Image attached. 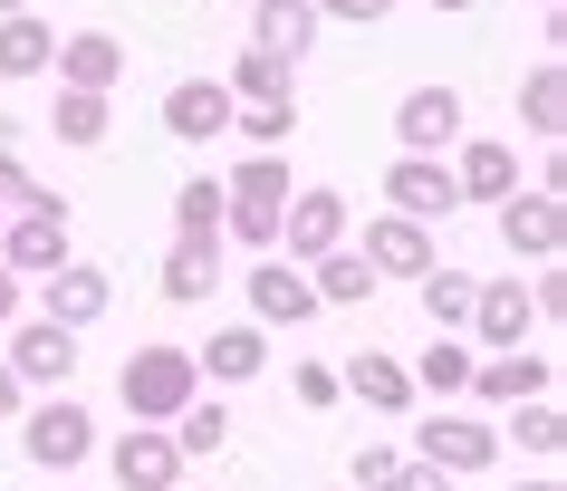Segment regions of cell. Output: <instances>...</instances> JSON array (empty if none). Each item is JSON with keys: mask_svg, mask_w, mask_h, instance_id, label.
I'll return each instance as SVG.
<instances>
[{"mask_svg": "<svg viewBox=\"0 0 567 491\" xmlns=\"http://www.w3.org/2000/svg\"><path fill=\"white\" fill-rule=\"evenodd\" d=\"M116 396H125V415H135V424H174L183 405L203 396L193 347H135V357H125V376H116Z\"/></svg>", "mask_w": 567, "mask_h": 491, "instance_id": "obj_1", "label": "cell"}, {"mask_svg": "<svg viewBox=\"0 0 567 491\" xmlns=\"http://www.w3.org/2000/svg\"><path fill=\"white\" fill-rule=\"evenodd\" d=\"M20 453L39 462V472H78V462H96V415L78 396H39V405H20Z\"/></svg>", "mask_w": 567, "mask_h": 491, "instance_id": "obj_2", "label": "cell"}, {"mask_svg": "<svg viewBox=\"0 0 567 491\" xmlns=\"http://www.w3.org/2000/svg\"><path fill=\"white\" fill-rule=\"evenodd\" d=\"M414 462H433V472H452V482H472V472H501V433H491V415L433 405V424H414Z\"/></svg>", "mask_w": 567, "mask_h": 491, "instance_id": "obj_3", "label": "cell"}, {"mask_svg": "<svg viewBox=\"0 0 567 491\" xmlns=\"http://www.w3.org/2000/svg\"><path fill=\"white\" fill-rule=\"evenodd\" d=\"M0 367L20 376L30 396H68V376H78V338L49 328L39 308H20V318H10V347H0Z\"/></svg>", "mask_w": 567, "mask_h": 491, "instance_id": "obj_4", "label": "cell"}, {"mask_svg": "<svg viewBox=\"0 0 567 491\" xmlns=\"http://www.w3.org/2000/svg\"><path fill=\"white\" fill-rule=\"evenodd\" d=\"M347 222H357V213H347V193H337V184H299V193H289V213H279V260H299V270H308V260H328V250L347 242Z\"/></svg>", "mask_w": 567, "mask_h": 491, "instance_id": "obj_5", "label": "cell"}, {"mask_svg": "<svg viewBox=\"0 0 567 491\" xmlns=\"http://www.w3.org/2000/svg\"><path fill=\"white\" fill-rule=\"evenodd\" d=\"M529 396H558V367H548V347H501V357H481L472 367V396L481 415H509V405H529Z\"/></svg>", "mask_w": 567, "mask_h": 491, "instance_id": "obj_6", "label": "cell"}, {"mask_svg": "<svg viewBox=\"0 0 567 491\" xmlns=\"http://www.w3.org/2000/svg\"><path fill=\"white\" fill-rule=\"evenodd\" d=\"M491 222H501V250H509V260H529V270L567 250V203H558V193H529V184H519L509 203H491Z\"/></svg>", "mask_w": 567, "mask_h": 491, "instance_id": "obj_7", "label": "cell"}, {"mask_svg": "<svg viewBox=\"0 0 567 491\" xmlns=\"http://www.w3.org/2000/svg\"><path fill=\"white\" fill-rule=\"evenodd\" d=\"M240 289H250V328H269V338L318 318V289H308V270H299V260H279V250H269V260H250V270H240Z\"/></svg>", "mask_w": 567, "mask_h": 491, "instance_id": "obj_8", "label": "cell"}, {"mask_svg": "<svg viewBox=\"0 0 567 491\" xmlns=\"http://www.w3.org/2000/svg\"><path fill=\"white\" fill-rule=\"evenodd\" d=\"M106 308H116V279L96 270V260H59V270L39 279V318H49V328H68V338H87Z\"/></svg>", "mask_w": 567, "mask_h": 491, "instance_id": "obj_9", "label": "cell"}, {"mask_svg": "<svg viewBox=\"0 0 567 491\" xmlns=\"http://www.w3.org/2000/svg\"><path fill=\"white\" fill-rule=\"evenodd\" d=\"M385 213L423 222V232H433V222H452V213H462L452 164H443V154H394V164H385Z\"/></svg>", "mask_w": 567, "mask_h": 491, "instance_id": "obj_10", "label": "cell"}, {"mask_svg": "<svg viewBox=\"0 0 567 491\" xmlns=\"http://www.w3.org/2000/svg\"><path fill=\"white\" fill-rule=\"evenodd\" d=\"M462 338H472L481 357H501V347H529V338H538V318H529V279H519V270L481 279V289H472V328H462Z\"/></svg>", "mask_w": 567, "mask_h": 491, "instance_id": "obj_11", "label": "cell"}, {"mask_svg": "<svg viewBox=\"0 0 567 491\" xmlns=\"http://www.w3.org/2000/svg\"><path fill=\"white\" fill-rule=\"evenodd\" d=\"M106 453V472H116V491H183V453L164 424H125L116 443H96Z\"/></svg>", "mask_w": 567, "mask_h": 491, "instance_id": "obj_12", "label": "cell"}, {"mask_svg": "<svg viewBox=\"0 0 567 491\" xmlns=\"http://www.w3.org/2000/svg\"><path fill=\"white\" fill-rule=\"evenodd\" d=\"M0 260L20 279H49L59 260H78V242H68V203H39V213H10L0 222Z\"/></svg>", "mask_w": 567, "mask_h": 491, "instance_id": "obj_13", "label": "cell"}, {"mask_svg": "<svg viewBox=\"0 0 567 491\" xmlns=\"http://www.w3.org/2000/svg\"><path fill=\"white\" fill-rule=\"evenodd\" d=\"M337 396H357L365 415H385V424H404L414 415V376H404V357H385V347H357L347 367H337Z\"/></svg>", "mask_w": 567, "mask_h": 491, "instance_id": "obj_14", "label": "cell"}, {"mask_svg": "<svg viewBox=\"0 0 567 491\" xmlns=\"http://www.w3.org/2000/svg\"><path fill=\"white\" fill-rule=\"evenodd\" d=\"M452 145H462V88H404L394 154H452Z\"/></svg>", "mask_w": 567, "mask_h": 491, "instance_id": "obj_15", "label": "cell"}, {"mask_svg": "<svg viewBox=\"0 0 567 491\" xmlns=\"http://www.w3.org/2000/svg\"><path fill=\"white\" fill-rule=\"evenodd\" d=\"M164 135H174V145L231 135V88H221V78H174V88H164Z\"/></svg>", "mask_w": 567, "mask_h": 491, "instance_id": "obj_16", "label": "cell"}, {"mask_svg": "<svg viewBox=\"0 0 567 491\" xmlns=\"http://www.w3.org/2000/svg\"><path fill=\"white\" fill-rule=\"evenodd\" d=\"M357 250H365V270H375V279H423L433 260H443V250H433V232H423V222H404V213H375Z\"/></svg>", "mask_w": 567, "mask_h": 491, "instance_id": "obj_17", "label": "cell"}, {"mask_svg": "<svg viewBox=\"0 0 567 491\" xmlns=\"http://www.w3.org/2000/svg\"><path fill=\"white\" fill-rule=\"evenodd\" d=\"M193 376H203V386H250V376H269V328H250V318L212 328V338L193 347Z\"/></svg>", "mask_w": 567, "mask_h": 491, "instance_id": "obj_18", "label": "cell"}, {"mask_svg": "<svg viewBox=\"0 0 567 491\" xmlns=\"http://www.w3.org/2000/svg\"><path fill=\"white\" fill-rule=\"evenodd\" d=\"M452 193H462V203H509V193H519V154H509L501 135H462V145H452Z\"/></svg>", "mask_w": 567, "mask_h": 491, "instance_id": "obj_19", "label": "cell"}, {"mask_svg": "<svg viewBox=\"0 0 567 491\" xmlns=\"http://www.w3.org/2000/svg\"><path fill=\"white\" fill-rule=\"evenodd\" d=\"M318 0H250V49H269V59L308 68V49H318Z\"/></svg>", "mask_w": 567, "mask_h": 491, "instance_id": "obj_20", "label": "cell"}, {"mask_svg": "<svg viewBox=\"0 0 567 491\" xmlns=\"http://www.w3.org/2000/svg\"><path fill=\"white\" fill-rule=\"evenodd\" d=\"M49 78H59V88H87V96H116V78H125V39H106V30H68V39H59V59H49Z\"/></svg>", "mask_w": 567, "mask_h": 491, "instance_id": "obj_21", "label": "cell"}, {"mask_svg": "<svg viewBox=\"0 0 567 491\" xmlns=\"http://www.w3.org/2000/svg\"><path fill=\"white\" fill-rule=\"evenodd\" d=\"M221 232H174L164 242V299L174 308H193V299H212V279H221Z\"/></svg>", "mask_w": 567, "mask_h": 491, "instance_id": "obj_22", "label": "cell"}, {"mask_svg": "<svg viewBox=\"0 0 567 491\" xmlns=\"http://www.w3.org/2000/svg\"><path fill=\"white\" fill-rule=\"evenodd\" d=\"M221 88H231V106H299V68L240 39V59H231V78H221Z\"/></svg>", "mask_w": 567, "mask_h": 491, "instance_id": "obj_23", "label": "cell"}, {"mask_svg": "<svg viewBox=\"0 0 567 491\" xmlns=\"http://www.w3.org/2000/svg\"><path fill=\"white\" fill-rule=\"evenodd\" d=\"M472 367H481V347H472V338H433V347H423V357H414L404 376H414V396H433V405H462V396H472Z\"/></svg>", "mask_w": 567, "mask_h": 491, "instance_id": "obj_24", "label": "cell"}, {"mask_svg": "<svg viewBox=\"0 0 567 491\" xmlns=\"http://www.w3.org/2000/svg\"><path fill=\"white\" fill-rule=\"evenodd\" d=\"M164 433H174L183 472H193V462H212V453H221V443H231V405H221V386H203V396L183 405V415H174V424H164Z\"/></svg>", "mask_w": 567, "mask_h": 491, "instance_id": "obj_25", "label": "cell"}, {"mask_svg": "<svg viewBox=\"0 0 567 491\" xmlns=\"http://www.w3.org/2000/svg\"><path fill=\"white\" fill-rule=\"evenodd\" d=\"M308 289H318V308H365L385 279L365 270V250H357V242H337L328 260H308Z\"/></svg>", "mask_w": 567, "mask_h": 491, "instance_id": "obj_26", "label": "cell"}, {"mask_svg": "<svg viewBox=\"0 0 567 491\" xmlns=\"http://www.w3.org/2000/svg\"><path fill=\"white\" fill-rule=\"evenodd\" d=\"M49 59H59V30L39 20V10H10L0 20V78L20 88V78H49Z\"/></svg>", "mask_w": 567, "mask_h": 491, "instance_id": "obj_27", "label": "cell"}, {"mask_svg": "<svg viewBox=\"0 0 567 491\" xmlns=\"http://www.w3.org/2000/svg\"><path fill=\"white\" fill-rule=\"evenodd\" d=\"M472 289H481V279L452 270V260H433V270L414 279V299H423V318H433V338H462V328H472Z\"/></svg>", "mask_w": 567, "mask_h": 491, "instance_id": "obj_28", "label": "cell"}, {"mask_svg": "<svg viewBox=\"0 0 567 491\" xmlns=\"http://www.w3.org/2000/svg\"><path fill=\"white\" fill-rule=\"evenodd\" d=\"M491 433H501V443H519V453H538V462H558L567 415H558V396H529V405H509V415H491Z\"/></svg>", "mask_w": 567, "mask_h": 491, "instance_id": "obj_29", "label": "cell"}, {"mask_svg": "<svg viewBox=\"0 0 567 491\" xmlns=\"http://www.w3.org/2000/svg\"><path fill=\"white\" fill-rule=\"evenodd\" d=\"M519 125H529L538 145H558V135H567V68L558 59H538L529 78H519Z\"/></svg>", "mask_w": 567, "mask_h": 491, "instance_id": "obj_30", "label": "cell"}, {"mask_svg": "<svg viewBox=\"0 0 567 491\" xmlns=\"http://www.w3.org/2000/svg\"><path fill=\"white\" fill-rule=\"evenodd\" d=\"M106 96H87V88H59V106H49V135H59V145H78V154H96L106 145Z\"/></svg>", "mask_w": 567, "mask_h": 491, "instance_id": "obj_31", "label": "cell"}, {"mask_svg": "<svg viewBox=\"0 0 567 491\" xmlns=\"http://www.w3.org/2000/svg\"><path fill=\"white\" fill-rule=\"evenodd\" d=\"M174 232H221V174H183L174 184Z\"/></svg>", "mask_w": 567, "mask_h": 491, "instance_id": "obj_32", "label": "cell"}, {"mask_svg": "<svg viewBox=\"0 0 567 491\" xmlns=\"http://www.w3.org/2000/svg\"><path fill=\"white\" fill-rule=\"evenodd\" d=\"M231 135H250V154H279L299 135V106H231Z\"/></svg>", "mask_w": 567, "mask_h": 491, "instance_id": "obj_33", "label": "cell"}, {"mask_svg": "<svg viewBox=\"0 0 567 491\" xmlns=\"http://www.w3.org/2000/svg\"><path fill=\"white\" fill-rule=\"evenodd\" d=\"M394 472H404L394 443H357V462H347V482H337V491H394Z\"/></svg>", "mask_w": 567, "mask_h": 491, "instance_id": "obj_34", "label": "cell"}, {"mask_svg": "<svg viewBox=\"0 0 567 491\" xmlns=\"http://www.w3.org/2000/svg\"><path fill=\"white\" fill-rule=\"evenodd\" d=\"M529 318H538V328H558V318H567V270H558V260H538V279H529Z\"/></svg>", "mask_w": 567, "mask_h": 491, "instance_id": "obj_35", "label": "cell"}, {"mask_svg": "<svg viewBox=\"0 0 567 491\" xmlns=\"http://www.w3.org/2000/svg\"><path fill=\"white\" fill-rule=\"evenodd\" d=\"M289 396H299L308 415H328V405H337V367H318V357H299V367H289Z\"/></svg>", "mask_w": 567, "mask_h": 491, "instance_id": "obj_36", "label": "cell"}, {"mask_svg": "<svg viewBox=\"0 0 567 491\" xmlns=\"http://www.w3.org/2000/svg\"><path fill=\"white\" fill-rule=\"evenodd\" d=\"M318 20H347V30H375V20H394V0H318Z\"/></svg>", "mask_w": 567, "mask_h": 491, "instance_id": "obj_37", "label": "cell"}, {"mask_svg": "<svg viewBox=\"0 0 567 491\" xmlns=\"http://www.w3.org/2000/svg\"><path fill=\"white\" fill-rule=\"evenodd\" d=\"M394 491H452V472H433V462L404 453V472H394Z\"/></svg>", "mask_w": 567, "mask_h": 491, "instance_id": "obj_38", "label": "cell"}, {"mask_svg": "<svg viewBox=\"0 0 567 491\" xmlns=\"http://www.w3.org/2000/svg\"><path fill=\"white\" fill-rule=\"evenodd\" d=\"M20 308H30V279H20V270H10V260H0V328H10Z\"/></svg>", "mask_w": 567, "mask_h": 491, "instance_id": "obj_39", "label": "cell"}, {"mask_svg": "<svg viewBox=\"0 0 567 491\" xmlns=\"http://www.w3.org/2000/svg\"><path fill=\"white\" fill-rule=\"evenodd\" d=\"M20 405H30V386H20V376L0 367V424H20Z\"/></svg>", "mask_w": 567, "mask_h": 491, "instance_id": "obj_40", "label": "cell"}, {"mask_svg": "<svg viewBox=\"0 0 567 491\" xmlns=\"http://www.w3.org/2000/svg\"><path fill=\"white\" fill-rule=\"evenodd\" d=\"M509 491H558V472H529V482H509Z\"/></svg>", "mask_w": 567, "mask_h": 491, "instance_id": "obj_41", "label": "cell"}, {"mask_svg": "<svg viewBox=\"0 0 567 491\" xmlns=\"http://www.w3.org/2000/svg\"><path fill=\"white\" fill-rule=\"evenodd\" d=\"M10 10H39V0H0V20H10Z\"/></svg>", "mask_w": 567, "mask_h": 491, "instance_id": "obj_42", "label": "cell"}, {"mask_svg": "<svg viewBox=\"0 0 567 491\" xmlns=\"http://www.w3.org/2000/svg\"><path fill=\"white\" fill-rule=\"evenodd\" d=\"M433 10H443V20H452V10H472V0H433Z\"/></svg>", "mask_w": 567, "mask_h": 491, "instance_id": "obj_43", "label": "cell"}, {"mask_svg": "<svg viewBox=\"0 0 567 491\" xmlns=\"http://www.w3.org/2000/svg\"><path fill=\"white\" fill-rule=\"evenodd\" d=\"M0 222H10V203H0Z\"/></svg>", "mask_w": 567, "mask_h": 491, "instance_id": "obj_44", "label": "cell"}, {"mask_svg": "<svg viewBox=\"0 0 567 491\" xmlns=\"http://www.w3.org/2000/svg\"><path fill=\"white\" fill-rule=\"evenodd\" d=\"M240 10H250V0H240Z\"/></svg>", "mask_w": 567, "mask_h": 491, "instance_id": "obj_45", "label": "cell"}, {"mask_svg": "<svg viewBox=\"0 0 567 491\" xmlns=\"http://www.w3.org/2000/svg\"><path fill=\"white\" fill-rule=\"evenodd\" d=\"M538 10H548V0H538Z\"/></svg>", "mask_w": 567, "mask_h": 491, "instance_id": "obj_46", "label": "cell"}]
</instances>
